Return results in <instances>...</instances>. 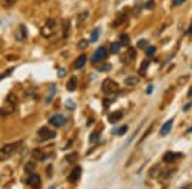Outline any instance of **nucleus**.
<instances>
[{
  "label": "nucleus",
  "instance_id": "f257e3e1",
  "mask_svg": "<svg viewBox=\"0 0 192 189\" xmlns=\"http://www.w3.org/2000/svg\"><path fill=\"white\" fill-rule=\"evenodd\" d=\"M17 107V97L14 96V93H9L5 97L3 105L0 106V116H8L13 114Z\"/></svg>",
  "mask_w": 192,
  "mask_h": 189
},
{
  "label": "nucleus",
  "instance_id": "f03ea898",
  "mask_svg": "<svg viewBox=\"0 0 192 189\" xmlns=\"http://www.w3.org/2000/svg\"><path fill=\"white\" fill-rule=\"evenodd\" d=\"M21 142H14V143H8L3 146L0 148V161H5L8 159H10L13 155L17 152V150L19 148Z\"/></svg>",
  "mask_w": 192,
  "mask_h": 189
},
{
  "label": "nucleus",
  "instance_id": "7ed1b4c3",
  "mask_svg": "<svg viewBox=\"0 0 192 189\" xmlns=\"http://www.w3.org/2000/svg\"><path fill=\"white\" fill-rule=\"evenodd\" d=\"M55 32H56V22L54 19H51V18L46 19L45 23H44V26L41 27V35H42V37L49 38L51 36H54Z\"/></svg>",
  "mask_w": 192,
  "mask_h": 189
},
{
  "label": "nucleus",
  "instance_id": "20e7f679",
  "mask_svg": "<svg viewBox=\"0 0 192 189\" xmlns=\"http://www.w3.org/2000/svg\"><path fill=\"white\" fill-rule=\"evenodd\" d=\"M101 90L104 93H106V95H111V93H115L119 91V86L115 81H113L110 78H106V79H104L102 84H101Z\"/></svg>",
  "mask_w": 192,
  "mask_h": 189
},
{
  "label": "nucleus",
  "instance_id": "39448f33",
  "mask_svg": "<svg viewBox=\"0 0 192 189\" xmlns=\"http://www.w3.org/2000/svg\"><path fill=\"white\" fill-rule=\"evenodd\" d=\"M37 135H39V139L40 141H49V139H53L56 137V133L54 131H51L49 127H42L40 128V131L37 132Z\"/></svg>",
  "mask_w": 192,
  "mask_h": 189
},
{
  "label": "nucleus",
  "instance_id": "423d86ee",
  "mask_svg": "<svg viewBox=\"0 0 192 189\" xmlns=\"http://www.w3.org/2000/svg\"><path fill=\"white\" fill-rule=\"evenodd\" d=\"M106 58H108V50L104 47V46H101V47H99L92 54L91 62L92 63H98V62H100V60H104V59H106Z\"/></svg>",
  "mask_w": 192,
  "mask_h": 189
},
{
  "label": "nucleus",
  "instance_id": "0eeeda50",
  "mask_svg": "<svg viewBox=\"0 0 192 189\" xmlns=\"http://www.w3.org/2000/svg\"><path fill=\"white\" fill-rule=\"evenodd\" d=\"M81 174H82V167L81 166H76L73 167V170L71 171V174L68 175V182L72 183V184H76L78 180L81 178Z\"/></svg>",
  "mask_w": 192,
  "mask_h": 189
},
{
  "label": "nucleus",
  "instance_id": "6e6552de",
  "mask_svg": "<svg viewBox=\"0 0 192 189\" xmlns=\"http://www.w3.org/2000/svg\"><path fill=\"white\" fill-rule=\"evenodd\" d=\"M67 122V119L64 115H60V114H56V115H53L50 119H49V123L51 125H54L56 128H60V127H63Z\"/></svg>",
  "mask_w": 192,
  "mask_h": 189
},
{
  "label": "nucleus",
  "instance_id": "1a4fd4ad",
  "mask_svg": "<svg viewBox=\"0 0 192 189\" xmlns=\"http://www.w3.org/2000/svg\"><path fill=\"white\" fill-rule=\"evenodd\" d=\"M26 184L32 187V188H39L41 185V178L36 174H32L27 178V180H26Z\"/></svg>",
  "mask_w": 192,
  "mask_h": 189
},
{
  "label": "nucleus",
  "instance_id": "9d476101",
  "mask_svg": "<svg viewBox=\"0 0 192 189\" xmlns=\"http://www.w3.org/2000/svg\"><path fill=\"white\" fill-rule=\"evenodd\" d=\"M15 38L18 41H24L26 38H27V30H26V27L23 24H21L18 30H17V33H15Z\"/></svg>",
  "mask_w": 192,
  "mask_h": 189
},
{
  "label": "nucleus",
  "instance_id": "9b49d317",
  "mask_svg": "<svg viewBox=\"0 0 192 189\" xmlns=\"http://www.w3.org/2000/svg\"><path fill=\"white\" fill-rule=\"evenodd\" d=\"M122 118H123V113H122L120 110H117V111H114V113H111V114L109 115L108 120H109V123L114 124V123L119 122V120H120Z\"/></svg>",
  "mask_w": 192,
  "mask_h": 189
},
{
  "label": "nucleus",
  "instance_id": "f8f14e48",
  "mask_svg": "<svg viewBox=\"0 0 192 189\" xmlns=\"http://www.w3.org/2000/svg\"><path fill=\"white\" fill-rule=\"evenodd\" d=\"M182 155L181 153H176V152H167L164 155V157H163V160L165 161V162H173V161H176L178 157H181Z\"/></svg>",
  "mask_w": 192,
  "mask_h": 189
},
{
  "label": "nucleus",
  "instance_id": "ddd939ff",
  "mask_svg": "<svg viewBox=\"0 0 192 189\" xmlns=\"http://www.w3.org/2000/svg\"><path fill=\"white\" fill-rule=\"evenodd\" d=\"M172 127H173V119L172 120H168V122H165L161 127V129H160V135H167L170 129H172Z\"/></svg>",
  "mask_w": 192,
  "mask_h": 189
},
{
  "label": "nucleus",
  "instance_id": "4468645a",
  "mask_svg": "<svg viewBox=\"0 0 192 189\" xmlns=\"http://www.w3.org/2000/svg\"><path fill=\"white\" fill-rule=\"evenodd\" d=\"M86 60H87V58L85 55H81L74 62V64H73L74 65V69H82V68L85 66V64H86Z\"/></svg>",
  "mask_w": 192,
  "mask_h": 189
},
{
  "label": "nucleus",
  "instance_id": "2eb2a0df",
  "mask_svg": "<svg viewBox=\"0 0 192 189\" xmlns=\"http://www.w3.org/2000/svg\"><path fill=\"white\" fill-rule=\"evenodd\" d=\"M76 88H77V78H76V77H72V78L69 79L68 83H67V90L73 92Z\"/></svg>",
  "mask_w": 192,
  "mask_h": 189
},
{
  "label": "nucleus",
  "instance_id": "dca6fc26",
  "mask_svg": "<svg viewBox=\"0 0 192 189\" xmlns=\"http://www.w3.org/2000/svg\"><path fill=\"white\" fill-rule=\"evenodd\" d=\"M126 21H127L126 14H120V15L117 17V19H115L114 22H113V27H118L119 24H123Z\"/></svg>",
  "mask_w": 192,
  "mask_h": 189
},
{
  "label": "nucleus",
  "instance_id": "f3484780",
  "mask_svg": "<svg viewBox=\"0 0 192 189\" xmlns=\"http://www.w3.org/2000/svg\"><path fill=\"white\" fill-rule=\"evenodd\" d=\"M138 78L137 77H135V75H131V77H128V78H126L124 79V83L127 84V86H136L137 83H138Z\"/></svg>",
  "mask_w": 192,
  "mask_h": 189
},
{
  "label": "nucleus",
  "instance_id": "a211bd4d",
  "mask_svg": "<svg viewBox=\"0 0 192 189\" xmlns=\"http://www.w3.org/2000/svg\"><path fill=\"white\" fill-rule=\"evenodd\" d=\"M119 44L123 45V46L129 45V36L127 35V33H122V35L119 36Z\"/></svg>",
  "mask_w": 192,
  "mask_h": 189
},
{
  "label": "nucleus",
  "instance_id": "6ab92c4d",
  "mask_svg": "<svg viewBox=\"0 0 192 189\" xmlns=\"http://www.w3.org/2000/svg\"><path fill=\"white\" fill-rule=\"evenodd\" d=\"M147 68H149V62H147V60H144L141 66H140V69H138V74L140 75H145L146 72H147Z\"/></svg>",
  "mask_w": 192,
  "mask_h": 189
},
{
  "label": "nucleus",
  "instance_id": "aec40b11",
  "mask_svg": "<svg viewBox=\"0 0 192 189\" xmlns=\"http://www.w3.org/2000/svg\"><path fill=\"white\" fill-rule=\"evenodd\" d=\"M99 35H100V28H95V30L92 31V33H91L90 41H91V42H96V41H98V38H99Z\"/></svg>",
  "mask_w": 192,
  "mask_h": 189
},
{
  "label": "nucleus",
  "instance_id": "412c9836",
  "mask_svg": "<svg viewBox=\"0 0 192 189\" xmlns=\"http://www.w3.org/2000/svg\"><path fill=\"white\" fill-rule=\"evenodd\" d=\"M119 49H120V44H119V42H113V44L110 45V53L111 54H117L118 51H119Z\"/></svg>",
  "mask_w": 192,
  "mask_h": 189
},
{
  "label": "nucleus",
  "instance_id": "4be33fe9",
  "mask_svg": "<svg viewBox=\"0 0 192 189\" xmlns=\"http://www.w3.org/2000/svg\"><path fill=\"white\" fill-rule=\"evenodd\" d=\"M35 167H36V164H35V162H27L24 166V171L26 173H32L35 170Z\"/></svg>",
  "mask_w": 192,
  "mask_h": 189
},
{
  "label": "nucleus",
  "instance_id": "5701e85b",
  "mask_svg": "<svg viewBox=\"0 0 192 189\" xmlns=\"http://www.w3.org/2000/svg\"><path fill=\"white\" fill-rule=\"evenodd\" d=\"M32 155H33L35 159H39V160H44V159H45V155H44V152L41 150H35Z\"/></svg>",
  "mask_w": 192,
  "mask_h": 189
},
{
  "label": "nucleus",
  "instance_id": "b1692460",
  "mask_svg": "<svg viewBox=\"0 0 192 189\" xmlns=\"http://www.w3.org/2000/svg\"><path fill=\"white\" fill-rule=\"evenodd\" d=\"M99 139H100V134L98 132H92L91 135H90V142L91 143H96Z\"/></svg>",
  "mask_w": 192,
  "mask_h": 189
},
{
  "label": "nucleus",
  "instance_id": "393cba45",
  "mask_svg": "<svg viewBox=\"0 0 192 189\" xmlns=\"http://www.w3.org/2000/svg\"><path fill=\"white\" fill-rule=\"evenodd\" d=\"M126 54L128 55V59L131 60V62H133V60L136 59V50L135 49H129Z\"/></svg>",
  "mask_w": 192,
  "mask_h": 189
},
{
  "label": "nucleus",
  "instance_id": "a878e982",
  "mask_svg": "<svg viewBox=\"0 0 192 189\" xmlns=\"http://www.w3.org/2000/svg\"><path fill=\"white\" fill-rule=\"evenodd\" d=\"M77 46H78V49L83 50V49H86L87 46H89V41H87V40H81V41L77 44Z\"/></svg>",
  "mask_w": 192,
  "mask_h": 189
},
{
  "label": "nucleus",
  "instance_id": "bb28decb",
  "mask_svg": "<svg viewBox=\"0 0 192 189\" xmlns=\"http://www.w3.org/2000/svg\"><path fill=\"white\" fill-rule=\"evenodd\" d=\"M63 28H64V32H63L64 38H67V37H68V35H69V32H68V28H69V21H64Z\"/></svg>",
  "mask_w": 192,
  "mask_h": 189
},
{
  "label": "nucleus",
  "instance_id": "cd10ccee",
  "mask_svg": "<svg viewBox=\"0 0 192 189\" xmlns=\"http://www.w3.org/2000/svg\"><path fill=\"white\" fill-rule=\"evenodd\" d=\"M77 156H78V155H77L76 152H73V153H71V155H68V156H67V161L72 164V162H74V161L77 160Z\"/></svg>",
  "mask_w": 192,
  "mask_h": 189
},
{
  "label": "nucleus",
  "instance_id": "c85d7f7f",
  "mask_svg": "<svg viewBox=\"0 0 192 189\" xmlns=\"http://www.w3.org/2000/svg\"><path fill=\"white\" fill-rule=\"evenodd\" d=\"M155 51H156V47H155V46L147 47V49H146V55H147V56H151V55L155 54Z\"/></svg>",
  "mask_w": 192,
  "mask_h": 189
},
{
  "label": "nucleus",
  "instance_id": "c756f323",
  "mask_svg": "<svg viewBox=\"0 0 192 189\" xmlns=\"http://www.w3.org/2000/svg\"><path fill=\"white\" fill-rule=\"evenodd\" d=\"M87 14H89V13L85 12V13H82V14H81V17H78V27H80V26L82 24V22L87 18Z\"/></svg>",
  "mask_w": 192,
  "mask_h": 189
},
{
  "label": "nucleus",
  "instance_id": "7c9ffc66",
  "mask_svg": "<svg viewBox=\"0 0 192 189\" xmlns=\"http://www.w3.org/2000/svg\"><path fill=\"white\" fill-rule=\"evenodd\" d=\"M147 44H149V42H147V40H140V41L137 42V47H138V49H144V47H146Z\"/></svg>",
  "mask_w": 192,
  "mask_h": 189
},
{
  "label": "nucleus",
  "instance_id": "2f4dec72",
  "mask_svg": "<svg viewBox=\"0 0 192 189\" xmlns=\"http://www.w3.org/2000/svg\"><path fill=\"white\" fill-rule=\"evenodd\" d=\"M109 69H110V64H104L101 66H98V70H100V72H106Z\"/></svg>",
  "mask_w": 192,
  "mask_h": 189
},
{
  "label": "nucleus",
  "instance_id": "473e14b6",
  "mask_svg": "<svg viewBox=\"0 0 192 189\" xmlns=\"http://www.w3.org/2000/svg\"><path fill=\"white\" fill-rule=\"evenodd\" d=\"M2 2L4 3L5 6H12V5H14L17 3V0H2Z\"/></svg>",
  "mask_w": 192,
  "mask_h": 189
},
{
  "label": "nucleus",
  "instance_id": "72a5a7b5",
  "mask_svg": "<svg viewBox=\"0 0 192 189\" xmlns=\"http://www.w3.org/2000/svg\"><path fill=\"white\" fill-rule=\"evenodd\" d=\"M127 132V125H123V128H119L118 131H114V133H118V134H124Z\"/></svg>",
  "mask_w": 192,
  "mask_h": 189
},
{
  "label": "nucleus",
  "instance_id": "f704fd0d",
  "mask_svg": "<svg viewBox=\"0 0 192 189\" xmlns=\"http://www.w3.org/2000/svg\"><path fill=\"white\" fill-rule=\"evenodd\" d=\"M67 107H68V109H71V110L74 109V104H73V101H72V100H68V101H67Z\"/></svg>",
  "mask_w": 192,
  "mask_h": 189
},
{
  "label": "nucleus",
  "instance_id": "c9c22d12",
  "mask_svg": "<svg viewBox=\"0 0 192 189\" xmlns=\"http://www.w3.org/2000/svg\"><path fill=\"white\" fill-rule=\"evenodd\" d=\"M54 92H55V86H53V87H51V93H50V96L48 97V102H50L51 100H53V95H54Z\"/></svg>",
  "mask_w": 192,
  "mask_h": 189
},
{
  "label": "nucleus",
  "instance_id": "e433bc0d",
  "mask_svg": "<svg viewBox=\"0 0 192 189\" xmlns=\"http://www.w3.org/2000/svg\"><path fill=\"white\" fill-rule=\"evenodd\" d=\"M186 0H173V5L174 6H178V5H181V4H183Z\"/></svg>",
  "mask_w": 192,
  "mask_h": 189
},
{
  "label": "nucleus",
  "instance_id": "4c0bfd02",
  "mask_svg": "<svg viewBox=\"0 0 192 189\" xmlns=\"http://www.w3.org/2000/svg\"><path fill=\"white\" fill-rule=\"evenodd\" d=\"M146 8H147V9H151V8H154V0H149V2L146 3Z\"/></svg>",
  "mask_w": 192,
  "mask_h": 189
},
{
  "label": "nucleus",
  "instance_id": "58836bf2",
  "mask_svg": "<svg viewBox=\"0 0 192 189\" xmlns=\"http://www.w3.org/2000/svg\"><path fill=\"white\" fill-rule=\"evenodd\" d=\"M65 73H67V72H65V69H59V70H58L59 77H64V75H65Z\"/></svg>",
  "mask_w": 192,
  "mask_h": 189
},
{
  "label": "nucleus",
  "instance_id": "ea45409f",
  "mask_svg": "<svg viewBox=\"0 0 192 189\" xmlns=\"http://www.w3.org/2000/svg\"><path fill=\"white\" fill-rule=\"evenodd\" d=\"M191 107H192V102H190V104H187L185 107H183V110H185V111H187V110H188V109H191Z\"/></svg>",
  "mask_w": 192,
  "mask_h": 189
},
{
  "label": "nucleus",
  "instance_id": "a19ab883",
  "mask_svg": "<svg viewBox=\"0 0 192 189\" xmlns=\"http://www.w3.org/2000/svg\"><path fill=\"white\" fill-rule=\"evenodd\" d=\"M35 2H36L37 4H45V3L49 2V0H35Z\"/></svg>",
  "mask_w": 192,
  "mask_h": 189
},
{
  "label": "nucleus",
  "instance_id": "79ce46f5",
  "mask_svg": "<svg viewBox=\"0 0 192 189\" xmlns=\"http://www.w3.org/2000/svg\"><path fill=\"white\" fill-rule=\"evenodd\" d=\"M110 102H111V101H109V100H105V101H104V107H105V109H106V107H109L108 105L110 104Z\"/></svg>",
  "mask_w": 192,
  "mask_h": 189
},
{
  "label": "nucleus",
  "instance_id": "37998d69",
  "mask_svg": "<svg viewBox=\"0 0 192 189\" xmlns=\"http://www.w3.org/2000/svg\"><path fill=\"white\" fill-rule=\"evenodd\" d=\"M146 92H147V93H151V92H152V86H151V84L149 86V87H147V90H146Z\"/></svg>",
  "mask_w": 192,
  "mask_h": 189
},
{
  "label": "nucleus",
  "instance_id": "c03bdc74",
  "mask_svg": "<svg viewBox=\"0 0 192 189\" xmlns=\"http://www.w3.org/2000/svg\"><path fill=\"white\" fill-rule=\"evenodd\" d=\"M188 96L192 97V88H190V91H188Z\"/></svg>",
  "mask_w": 192,
  "mask_h": 189
},
{
  "label": "nucleus",
  "instance_id": "a18cd8bd",
  "mask_svg": "<svg viewBox=\"0 0 192 189\" xmlns=\"http://www.w3.org/2000/svg\"><path fill=\"white\" fill-rule=\"evenodd\" d=\"M192 32V26H191V27H190V30H188V32H187V35H190V33Z\"/></svg>",
  "mask_w": 192,
  "mask_h": 189
},
{
  "label": "nucleus",
  "instance_id": "49530a36",
  "mask_svg": "<svg viewBox=\"0 0 192 189\" xmlns=\"http://www.w3.org/2000/svg\"><path fill=\"white\" fill-rule=\"evenodd\" d=\"M187 132H188V133H190V132H192V128H191V129H188V131H187Z\"/></svg>",
  "mask_w": 192,
  "mask_h": 189
}]
</instances>
